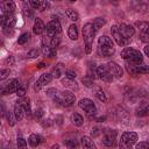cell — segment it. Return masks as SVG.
Returning a JSON list of instances; mask_svg holds the SVG:
<instances>
[{
	"instance_id": "10",
	"label": "cell",
	"mask_w": 149,
	"mask_h": 149,
	"mask_svg": "<svg viewBox=\"0 0 149 149\" xmlns=\"http://www.w3.org/2000/svg\"><path fill=\"white\" fill-rule=\"evenodd\" d=\"M107 68L111 71V73L113 74V77H116V78H121L122 77L123 71H122L121 66L119 64H116L115 62H108L107 63Z\"/></svg>"
},
{
	"instance_id": "55",
	"label": "cell",
	"mask_w": 149,
	"mask_h": 149,
	"mask_svg": "<svg viewBox=\"0 0 149 149\" xmlns=\"http://www.w3.org/2000/svg\"><path fill=\"white\" fill-rule=\"evenodd\" d=\"M144 54L147 56H149V44H147V47H144Z\"/></svg>"
},
{
	"instance_id": "28",
	"label": "cell",
	"mask_w": 149,
	"mask_h": 149,
	"mask_svg": "<svg viewBox=\"0 0 149 149\" xmlns=\"http://www.w3.org/2000/svg\"><path fill=\"white\" fill-rule=\"evenodd\" d=\"M106 23V20L104 19V17H97V19H94V21L92 22V24H93V28H94V30L95 31H98L104 24Z\"/></svg>"
},
{
	"instance_id": "20",
	"label": "cell",
	"mask_w": 149,
	"mask_h": 149,
	"mask_svg": "<svg viewBox=\"0 0 149 149\" xmlns=\"http://www.w3.org/2000/svg\"><path fill=\"white\" fill-rule=\"evenodd\" d=\"M62 85L68 88H71V90H78V84L74 81V79H70L68 77L62 79Z\"/></svg>"
},
{
	"instance_id": "38",
	"label": "cell",
	"mask_w": 149,
	"mask_h": 149,
	"mask_svg": "<svg viewBox=\"0 0 149 149\" xmlns=\"http://www.w3.org/2000/svg\"><path fill=\"white\" fill-rule=\"evenodd\" d=\"M135 148L137 149H149V142H140L135 144Z\"/></svg>"
},
{
	"instance_id": "19",
	"label": "cell",
	"mask_w": 149,
	"mask_h": 149,
	"mask_svg": "<svg viewBox=\"0 0 149 149\" xmlns=\"http://www.w3.org/2000/svg\"><path fill=\"white\" fill-rule=\"evenodd\" d=\"M16 102H19L20 105H22V106L24 107L27 115H30L31 111H30V100H29V98H27V97H24V95H23V97H20Z\"/></svg>"
},
{
	"instance_id": "52",
	"label": "cell",
	"mask_w": 149,
	"mask_h": 149,
	"mask_svg": "<svg viewBox=\"0 0 149 149\" xmlns=\"http://www.w3.org/2000/svg\"><path fill=\"white\" fill-rule=\"evenodd\" d=\"M91 134H92V136H93V137L98 136V135L100 134V132H99V128H97V127L92 128V132H91Z\"/></svg>"
},
{
	"instance_id": "61",
	"label": "cell",
	"mask_w": 149,
	"mask_h": 149,
	"mask_svg": "<svg viewBox=\"0 0 149 149\" xmlns=\"http://www.w3.org/2000/svg\"><path fill=\"white\" fill-rule=\"evenodd\" d=\"M54 1H62V0H54Z\"/></svg>"
},
{
	"instance_id": "17",
	"label": "cell",
	"mask_w": 149,
	"mask_h": 149,
	"mask_svg": "<svg viewBox=\"0 0 149 149\" xmlns=\"http://www.w3.org/2000/svg\"><path fill=\"white\" fill-rule=\"evenodd\" d=\"M137 52H139V50L127 47V48H125V49L121 51V57H122L123 59L128 61V59H132V58H133Z\"/></svg>"
},
{
	"instance_id": "11",
	"label": "cell",
	"mask_w": 149,
	"mask_h": 149,
	"mask_svg": "<svg viewBox=\"0 0 149 149\" xmlns=\"http://www.w3.org/2000/svg\"><path fill=\"white\" fill-rule=\"evenodd\" d=\"M19 86H20L19 85V80L14 78V79H12L7 84V86L5 88H2V94H12V93H15L17 91Z\"/></svg>"
},
{
	"instance_id": "24",
	"label": "cell",
	"mask_w": 149,
	"mask_h": 149,
	"mask_svg": "<svg viewBox=\"0 0 149 149\" xmlns=\"http://www.w3.org/2000/svg\"><path fill=\"white\" fill-rule=\"evenodd\" d=\"M68 36L70 37V40L76 41L78 38V28L76 24H71L68 29Z\"/></svg>"
},
{
	"instance_id": "22",
	"label": "cell",
	"mask_w": 149,
	"mask_h": 149,
	"mask_svg": "<svg viewBox=\"0 0 149 149\" xmlns=\"http://www.w3.org/2000/svg\"><path fill=\"white\" fill-rule=\"evenodd\" d=\"M137 66H139V65L134 64V63L130 62V61H127V62H126V70H127V72H128L129 74H132V76L139 74V72H137Z\"/></svg>"
},
{
	"instance_id": "37",
	"label": "cell",
	"mask_w": 149,
	"mask_h": 149,
	"mask_svg": "<svg viewBox=\"0 0 149 149\" xmlns=\"http://www.w3.org/2000/svg\"><path fill=\"white\" fill-rule=\"evenodd\" d=\"M23 12H24V15H26V16H28V17H33V10L30 9L29 6L24 5V7H23Z\"/></svg>"
},
{
	"instance_id": "1",
	"label": "cell",
	"mask_w": 149,
	"mask_h": 149,
	"mask_svg": "<svg viewBox=\"0 0 149 149\" xmlns=\"http://www.w3.org/2000/svg\"><path fill=\"white\" fill-rule=\"evenodd\" d=\"M54 100H55V102H57L61 106L69 107V106H71L74 102L76 95L72 92H70V91H63L59 94H56L54 97Z\"/></svg>"
},
{
	"instance_id": "58",
	"label": "cell",
	"mask_w": 149,
	"mask_h": 149,
	"mask_svg": "<svg viewBox=\"0 0 149 149\" xmlns=\"http://www.w3.org/2000/svg\"><path fill=\"white\" fill-rule=\"evenodd\" d=\"M111 2H113V3H115V5H116V3L119 2V0H111Z\"/></svg>"
},
{
	"instance_id": "43",
	"label": "cell",
	"mask_w": 149,
	"mask_h": 149,
	"mask_svg": "<svg viewBox=\"0 0 149 149\" xmlns=\"http://www.w3.org/2000/svg\"><path fill=\"white\" fill-rule=\"evenodd\" d=\"M58 43H59V38L58 37H52L51 38V42H50V47H52V48H55L56 49V47L58 45Z\"/></svg>"
},
{
	"instance_id": "50",
	"label": "cell",
	"mask_w": 149,
	"mask_h": 149,
	"mask_svg": "<svg viewBox=\"0 0 149 149\" xmlns=\"http://www.w3.org/2000/svg\"><path fill=\"white\" fill-rule=\"evenodd\" d=\"M29 3H30V6L33 8H38V6H40V1L38 0H29Z\"/></svg>"
},
{
	"instance_id": "13",
	"label": "cell",
	"mask_w": 149,
	"mask_h": 149,
	"mask_svg": "<svg viewBox=\"0 0 149 149\" xmlns=\"http://www.w3.org/2000/svg\"><path fill=\"white\" fill-rule=\"evenodd\" d=\"M118 27H119V30L121 31V34H122L125 37H129V38H132V36L135 34V29H134L132 26H129V24L121 23V24L118 26Z\"/></svg>"
},
{
	"instance_id": "33",
	"label": "cell",
	"mask_w": 149,
	"mask_h": 149,
	"mask_svg": "<svg viewBox=\"0 0 149 149\" xmlns=\"http://www.w3.org/2000/svg\"><path fill=\"white\" fill-rule=\"evenodd\" d=\"M81 81L84 83V85H85L86 87H92V88H93V86H94V84H93V79H92L91 77H88V76L84 77V78L81 79Z\"/></svg>"
},
{
	"instance_id": "31",
	"label": "cell",
	"mask_w": 149,
	"mask_h": 149,
	"mask_svg": "<svg viewBox=\"0 0 149 149\" xmlns=\"http://www.w3.org/2000/svg\"><path fill=\"white\" fill-rule=\"evenodd\" d=\"M65 14H66V16H68L70 20H72V21H77V20L79 19V14H78L74 9L69 8V9L65 10Z\"/></svg>"
},
{
	"instance_id": "59",
	"label": "cell",
	"mask_w": 149,
	"mask_h": 149,
	"mask_svg": "<svg viewBox=\"0 0 149 149\" xmlns=\"http://www.w3.org/2000/svg\"><path fill=\"white\" fill-rule=\"evenodd\" d=\"M146 111H147V113H148V114H149V105H148V106H147V107H146Z\"/></svg>"
},
{
	"instance_id": "26",
	"label": "cell",
	"mask_w": 149,
	"mask_h": 149,
	"mask_svg": "<svg viewBox=\"0 0 149 149\" xmlns=\"http://www.w3.org/2000/svg\"><path fill=\"white\" fill-rule=\"evenodd\" d=\"M135 26L144 34H149V22H146V21H136Z\"/></svg>"
},
{
	"instance_id": "53",
	"label": "cell",
	"mask_w": 149,
	"mask_h": 149,
	"mask_svg": "<svg viewBox=\"0 0 149 149\" xmlns=\"http://www.w3.org/2000/svg\"><path fill=\"white\" fill-rule=\"evenodd\" d=\"M92 51V44H86L85 45V52L86 54H91Z\"/></svg>"
},
{
	"instance_id": "51",
	"label": "cell",
	"mask_w": 149,
	"mask_h": 149,
	"mask_svg": "<svg viewBox=\"0 0 149 149\" xmlns=\"http://www.w3.org/2000/svg\"><path fill=\"white\" fill-rule=\"evenodd\" d=\"M24 93H26V90H24L23 87H20V86H19V88H17V91H16V94H17L19 97H23Z\"/></svg>"
},
{
	"instance_id": "16",
	"label": "cell",
	"mask_w": 149,
	"mask_h": 149,
	"mask_svg": "<svg viewBox=\"0 0 149 149\" xmlns=\"http://www.w3.org/2000/svg\"><path fill=\"white\" fill-rule=\"evenodd\" d=\"M44 30H45V26H44L43 21H42L41 19H38V17L35 19L34 26H33V31H34V34L40 35V34H42Z\"/></svg>"
},
{
	"instance_id": "21",
	"label": "cell",
	"mask_w": 149,
	"mask_h": 149,
	"mask_svg": "<svg viewBox=\"0 0 149 149\" xmlns=\"http://www.w3.org/2000/svg\"><path fill=\"white\" fill-rule=\"evenodd\" d=\"M42 54L45 57H55L56 56V49L50 47V45L42 44Z\"/></svg>"
},
{
	"instance_id": "29",
	"label": "cell",
	"mask_w": 149,
	"mask_h": 149,
	"mask_svg": "<svg viewBox=\"0 0 149 149\" xmlns=\"http://www.w3.org/2000/svg\"><path fill=\"white\" fill-rule=\"evenodd\" d=\"M93 88H94V94H95V97L100 100V101H102V102H105L106 100H107V98H106V94L104 93V91L100 88V87H94L93 86Z\"/></svg>"
},
{
	"instance_id": "12",
	"label": "cell",
	"mask_w": 149,
	"mask_h": 149,
	"mask_svg": "<svg viewBox=\"0 0 149 149\" xmlns=\"http://www.w3.org/2000/svg\"><path fill=\"white\" fill-rule=\"evenodd\" d=\"M115 135H116V132L115 130H106L105 132V136L102 139V143L107 147H112L114 144V140H115Z\"/></svg>"
},
{
	"instance_id": "15",
	"label": "cell",
	"mask_w": 149,
	"mask_h": 149,
	"mask_svg": "<svg viewBox=\"0 0 149 149\" xmlns=\"http://www.w3.org/2000/svg\"><path fill=\"white\" fill-rule=\"evenodd\" d=\"M2 13H14L16 9V6L13 0H3L1 2Z\"/></svg>"
},
{
	"instance_id": "25",
	"label": "cell",
	"mask_w": 149,
	"mask_h": 149,
	"mask_svg": "<svg viewBox=\"0 0 149 149\" xmlns=\"http://www.w3.org/2000/svg\"><path fill=\"white\" fill-rule=\"evenodd\" d=\"M64 71H65V70H64L63 64H62V63H59V64H57V65L52 69L51 74H52V77H54V78H59V77H61V74H62Z\"/></svg>"
},
{
	"instance_id": "48",
	"label": "cell",
	"mask_w": 149,
	"mask_h": 149,
	"mask_svg": "<svg viewBox=\"0 0 149 149\" xmlns=\"http://www.w3.org/2000/svg\"><path fill=\"white\" fill-rule=\"evenodd\" d=\"M35 118L36 119H41L42 116H43V109H41V108H38V109H36L35 111Z\"/></svg>"
},
{
	"instance_id": "42",
	"label": "cell",
	"mask_w": 149,
	"mask_h": 149,
	"mask_svg": "<svg viewBox=\"0 0 149 149\" xmlns=\"http://www.w3.org/2000/svg\"><path fill=\"white\" fill-rule=\"evenodd\" d=\"M140 40H141L142 42L149 44V34H144V33H142V34L140 35Z\"/></svg>"
},
{
	"instance_id": "5",
	"label": "cell",
	"mask_w": 149,
	"mask_h": 149,
	"mask_svg": "<svg viewBox=\"0 0 149 149\" xmlns=\"http://www.w3.org/2000/svg\"><path fill=\"white\" fill-rule=\"evenodd\" d=\"M137 140V134L134 132H126L122 134L121 136V141H120V147L125 146V147H132Z\"/></svg>"
},
{
	"instance_id": "9",
	"label": "cell",
	"mask_w": 149,
	"mask_h": 149,
	"mask_svg": "<svg viewBox=\"0 0 149 149\" xmlns=\"http://www.w3.org/2000/svg\"><path fill=\"white\" fill-rule=\"evenodd\" d=\"M52 78L54 77H52L51 73H43V74H41V77L38 78V80L35 83V86H34L35 91H40L41 87L44 86V85H47V84H49L52 80Z\"/></svg>"
},
{
	"instance_id": "47",
	"label": "cell",
	"mask_w": 149,
	"mask_h": 149,
	"mask_svg": "<svg viewBox=\"0 0 149 149\" xmlns=\"http://www.w3.org/2000/svg\"><path fill=\"white\" fill-rule=\"evenodd\" d=\"M2 31L6 36H9V35H13V28H2Z\"/></svg>"
},
{
	"instance_id": "45",
	"label": "cell",
	"mask_w": 149,
	"mask_h": 149,
	"mask_svg": "<svg viewBox=\"0 0 149 149\" xmlns=\"http://www.w3.org/2000/svg\"><path fill=\"white\" fill-rule=\"evenodd\" d=\"M65 146L69 147V148H76L77 147V143L73 141V140H68V141H64Z\"/></svg>"
},
{
	"instance_id": "4",
	"label": "cell",
	"mask_w": 149,
	"mask_h": 149,
	"mask_svg": "<svg viewBox=\"0 0 149 149\" xmlns=\"http://www.w3.org/2000/svg\"><path fill=\"white\" fill-rule=\"evenodd\" d=\"M95 30L93 28V24L92 23H85L84 27H83V37H84V42H85V45L86 44H92L93 42V37L95 35Z\"/></svg>"
},
{
	"instance_id": "32",
	"label": "cell",
	"mask_w": 149,
	"mask_h": 149,
	"mask_svg": "<svg viewBox=\"0 0 149 149\" xmlns=\"http://www.w3.org/2000/svg\"><path fill=\"white\" fill-rule=\"evenodd\" d=\"M72 122H73L74 126H81L83 122H84V119H83V116H81L80 114L73 113V114H72Z\"/></svg>"
},
{
	"instance_id": "27",
	"label": "cell",
	"mask_w": 149,
	"mask_h": 149,
	"mask_svg": "<svg viewBox=\"0 0 149 149\" xmlns=\"http://www.w3.org/2000/svg\"><path fill=\"white\" fill-rule=\"evenodd\" d=\"M98 43H99V45H109V47H114L112 38L108 37V36H106V35L100 36L99 40H98Z\"/></svg>"
},
{
	"instance_id": "44",
	"label": "cell",
	"mask_w": 149,
	"mask_h": 149,
	"mask_svg": "<svg viewBox=\"0 0 149 149\" xmlns=\"http://www.w3.org/2000/svg\"><path fill=\"white\" fill-rule=\"evenodd\" d=\"M9 73H10V70H9V69H3V70H1V72H0V78H1V79H5Z\"/></svg>"
},
{
	"instance_id": "46",
	"label": "cell",
	"mask_w": 149,
	"mask_h": 149,
	"mask_svg": "<svg viewBox=\"0 0 149 149\" xmlns=\"http://www.w3.org/2000/svg\"><path fill=\"white\" fill-rule=\"evenodd\" d=\"M148 113H147V111H146V108H137L136 109V115L137 116H143V115H147Z\"/></svg>"
},
{
	"instance_id": "35",
	"label": "cell",
	"mask_w": 149,
	"mask_h": 149,
	"mask_svg": "<svg viewBox=\"0 0 149 149\" xmlns=\"http://www.w3.org/2000/svg\"><path fill=\"white\" fill-rule=\"evenodd\" d=\"M29 37H30V35L28 34V33H24V34H22L20 37H19V40H17V43L19 44H24L28 40H29Z\"/></svg>"
},
{
	"instance_id": "41",
	"label": "cell",
	"mask_w": 149,
	"mask_h": 149,
	"mask_svg": "<svg viewBox=\"0 0 149 149\" xmlns=\"http://www.w3.org/2000/svg\"><path fill=\"white\" fill-rule=\"evenodd\" d=\"M76 72H73L72 70H66L65 71V77H68V78H70V79H74L76 78Z\"/></svg>"
},
{
	"instance_id": "30",
	"label": "cell",
	"mask_w": 149,
	"mask_h": 149,
	"mask_svg": "<svg viewBox=\"0 0 149 149\" xmlns=\"http://www.w3.org/2000/svg\"><path fill=\"white\" fill-rule=\"evenodd\" d=\"M28 141H29V144H30L31 147H37V146L40 144V142H41V137H40L38 135H36V134H31V135L29 136Z\"/></svg>"
},
{
	"instance_id": "2",
	"label": "cell",
	"mask_w": 149,
	"mask_h": 149,
	"mask_svg": "<svg viewBox=\"0 0 149 149\" xmlns=\"http://www.w3.org/2000/svg\"><path fill=\"white\" fill-rule=\"evenodd\" d=\"M111 33H112V37L114 38V41L116 42L118 45L125 47V45L129 44L130 38H129V37H125V36L121 34V31L119 30V27H118V26H112Z\"/></svg>"
},
{
	"instance_id": "18",
	"label": "cell",
	"mask_w": 149,
	"mask_h": 149,
	"mask_svg": "<svg viewBox=\"0 0 149 149\" xmlns=\"http://www.w3.org/2000/svg\"><path fill=\"white\" fill-rule=\"evenodd\" d=\"M24 113H26L24 107L22 105H20L19 102H16L14 106V115H15L16 120H22L24 116Z\"/></svg>"
},
{
	"instance_id": "3",
	"label": "cell",
	"mask_w": 149,
	"mask_h": 149,
	"mask_svg": "<svg viewBox=\"0 0 149 149\" xmlns=\"http://www.w3.org/2000/svg\"><path fill=\"white\" fill-rule=\"evenodd\" d=\"M54 20H51L49 23H47L45 26V30H47V35L50 36V37H55L56 34H59L62 31V27H61V23L57 19L52 17Z\"/></svg>"
},
{
	"instance_id": "49",
	"label": "cell",
	"mask_w": 149,
	"mask_h": 149,
	"mask_svg": "<svg viewBox=\"0 0 149 149\" xmlns=\"http://www.w3.org/2000/svg\"><path fill=\"white\" fill-rule=\"evenodd\" d=\"M47 94H48L49 97H55V95L57 94V90H56V88H49V90L47 91Z\"/></svg>"
},
{
	"instance_id": "36",
	"label": "cell",
	"mask_w": 149,
	"mask_h": 149,
	"mask_svg": "<svg viewBox=\"0 0 149 149\" xmlns=\"http://www.w3.org/2000/svg\"><path fill=\"white\" fill-rule=\"evenodd\" d=\"M6 118H7V120H8V125H9V126H14V125H15V120H16L15 115L13 116V114H12L10 112H7Z\"/></svg>"
},
{
	"instance_id": "34",
	"label": "cell",
	"mask_w": 149,
	"mask_h": 149,
	"mask_svg": "<svg viewBox=\"0 0 149 149\" xmlns=\"http://www.w3.org/2000/svg\"><path fill=\"white\" fill-rule=\"evenodd\" d=\"M49 7H50V3L48 2V0H43V1H41V2H40V6H38V8H37V9H38L40 12H44V10H45V9H48Z\"/></svg>"
},
{
	"instance_id": "6",
	"label": "cell",
	"mask_w": 149,
	"mask_h": 149,
	"mask_svg": "<svg viewBox=\"0 0 149 149\" xmlns=\"http://www.w3.org/2000/svg\"><path fill=\"white\" fill-rule=\"evenodd\" d=\"M0 19H1L2 28H14L15 27L16 17L13 13H2Z\"/></svg>"
},
{
	"instance_id": "56",
	"label": "cell",
	"mask_w": 149,
	"mask_h": 149,
	"mask_svg": "<svg viewBox=\"0 0 149 149\" xmlns=\"http://www.w3.org/2000/svg\"><path fill=\"white\" fill-rule=\"evenodd\" d=\"M44 66H45V64H44L43 62H41V63L37 64V69H42V68H44Z\"/></svg>"
},
{
	"instance_id": "39",
	"label": "cell",
	"mask_w": 149,
	"mask_h": 149,
	"mask_svg": "<svg viewBox=\"0 0 149 149\" xmlns=\"http://www.w3.org/2000/svg\"><path fill=\"white\" fill-rule=\"evenodd\" d=\"M16 143H17V147H22V148H24V147H27V142H26V140L23 139V137H17V141H16Z\"/></svg>"
},
{
	"instance_id": "7",
	"label": "cell",
	"mask_w": 149,
	"mask_h": 149,
	"mask_svg": "<svg viewBox=\"0 0 149 149\" xmlns=\"http://www.w3.org/2000/svg\"><path fill=\"white\" fill-rule=\"evenodd\" d=\"M97 74L100 79H102L104 81H107V83L112 81V79H113V74L108 70L107 65H99L97 68Z\"/></svg>"
},
{
	"instance_id": "40",
	"label": "cell",
	"mask_w": 149,
	"mask_h": 149,
	"mask_svg": "<svg viewBox=\"0 0 149 149\" xmlns=\"http://www.w3.org/2000/svg\"><path fill=\"white\" fill-rule=\"evenodd\" d=\"M38 54H40V51H38L37 49H31V50L28 52V57L35 58V57H37V56H38Z\"/></svg>"
},
{
	"instance_id": "8",
	"label": "cell",
	"mask_w": 149,
	"mask_h": 149,
	"mask_svg": "<svg viewBox=\"0 0 149 149\" xmlns=\"http://www.w3.org/2000/svg\"><path fill=\"white\" fill-rule=\"evenodd\" d=\"M78 105H79V107H80L81 109H84V111H85L86 113H88V114L95 113V105H94L93 101H92L91 99H88V98H83V99H80L79 102H78Z\"/></svg>"
},
{
	"instance_id": "60",
	"label": "cell",
	"mask_w": 149,
	"mask_h": 149,
	"mask_svg": "<svg viewBox=\"0 0 149 149\" xmlns=\"http://www.w3.org/2000/svg\"><path fill=\"white\" fill-rule=\"evenodd\" d=\"M70 1H71V2H74V1H77V0H70Z\"/></svg>"
},
{
	"instance_id": "23",
	"label": "cell",
	"mask_w": 149,
	"mask_h": 149,
	"mask_svg": "<svg viewBox=\"0 0 149 149\" xmlns=\"http://www.w3.org/2000/svg\"><path fill=\"white\" fill-rule=\"evenodd\" d=\"M81 146L84 148H87V149H95V144H94L93 140L88 136H83L81 137Z\"/></svg>"
},
{
	"instance_id": "57",
	"label": "cell",
	"mask_w": 149,
	"mask_h": 149,
	"mask_svg": "<svg viewBox=\"0 0 149 149\" xmlns=\"http://www.w3.org/2000/svg\"><path fill=\"white\" fill-rule=\"evenodd\" d=\"M105 119H106L105 116H100V118H98V119H97V121H98V122H104V121H105Z\"/></svg>"
},
{
	"instance_id": "14",
	"label": "cell",
	"mask_w": 149,
	"mask_h": 149,
	"mask_svg": "<svg viewBox=\"0 0 149 149\" xmlns=\"http://www.w3.org/2000/svg\"><path fill=\"white\" fill-rule=\"evenodd\" d=\"M114 52H115L114 47H109V45H99L98 47V54L102 57L112 56Z\"/></svg>"
},
{
	"instance_id": "54",
	"label": "cell",
	"mask_w": 149,
	"mask_h": 149,
	"mask_svg": "<svg viewBox=\"0 0 149 149\" xmlns=\"http://www.w3.org/2000/svg\"><path fill=\"white\" fill-rule=\"evenodd\" d=\"M6 63H9V64H13L14 63V58H13V56H9L7 59H6Z\"/></svg>"
}]
</instances>
